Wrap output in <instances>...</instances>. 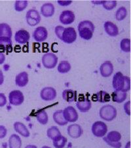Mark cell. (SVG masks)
Listing matches in <instances>:
<instances>
[{"label": "cell", "instance_id": "1", "mask_svg": "<svg viewBox=\"0 0 131 148\" xmlns=\"http://www.w3.org/2000/svg\"><path fill=\"white\" fill-rule=\"evenodd\" d=\"M112 86L115 90L127 93L130 90V78L121 72H117L113 76Z\"/></svg>", "mask_w": 131, "mask_h": 148}, {"label": "cell", "instance_id": "2", "mask_svg": "<svg viewBox=\"0 0 131 148\" xmlns=\"http://www.w3.org/2000/svg\"><path fill=\"white\" fill-rule=\"evenodd\" d=\"M94 25L89 20L81 21L77 26L79 36L85 40H89L93 36L94 32Z\"/></svg>", "mask_w": 131, "mask_h": 148}, {"label": "cell", "instance_id": "3", "mask_svg": "<svg viewBox=\"0 0 131 148\" xmlns=\"http://www.w3.org/2000/svg\"><path fill=\"white\" fill-rule=\"evenodd\" d=\"M117 115V111L116 108L110 104L105 105L100 109V117L105 121H112L116 118Z\"/></svg>", "mask_w": 131, "mask_h": 148}, {"label": "cell", "instance_id": "4", "mask_svg": "<svg viewBox=\"0 0 131 148\" xmlns=\"http://www.w3.org/2000/svg\"><path fill=\"white\" fill-rule=\"evenodd\" d=\"M106 134V136L103 137V140L108 145L113 148H121L122 147V144L120 142L121 134L118 131H110Z\"/></svg>", "mask_w": 131, "mask_h": 148}, {"label": "cell", "instance_id": "5", "mask_svg": "<svg viewBox=\"0 0 131 148\" xmlns=\"http://www.w3.org/2000/svg\"><path fill=\"white\" fill-rule=\"evenodd\" d=\"M108 126L104 122L96 121L92 124L91 132L94 136L97 138H103L108 133Z\"/></svg>", "mask_w": 131, "mask_h": 148}, {"label": "cell", "instance_id": "6", "mask_svg": "<svg viewBox=\"0 0 131 148\" xmlns=\"http://www.w3.org/2000/svg\"><path fill=\"white\" fill-rule=\"evenodd\" d=\"M58 57L51 52L45 53L41 58L43 66L47 69H54L58 64Z\"/></svg>", "mask_w": 131, "mask_h": 148}, {"label": "cell", "instance_id": "7", "mask_svg": "<svg viewBox=\"0 0 131 148\" xmlns=\"http://www.w3.org/2000/svg\"><path fill=\"white\" fill-rule=\"evenodd\" d=\"M26 20L28 25L35 27L41 22V15L37 9H30L26 14Z\"/></svg>", "mask_w": 131, "mask_h": 148}, {"label": "cell", "instance_id": "8", "mask_svg": "<svg viewBox=\"0 0 131 148\" xmlns=\"http://www.w3.org/2000/svg\"><path fill=\"white\" fill-rule=\"evenodd\" d=\"M77 32L73 27L64 28L61 40L65 44H71L77 40Z\"/></svg>", "mask_w": 131, "mask_h": 148}, {"label": "cell", "instance_id": "9", "mask_svg": "<svg viewBox=\"0 0 131 148\" xmlns=\"http://www.w3.org/2000/svg\"><path fill=\"white\" fill-rule=\"evenodd\" d=\"M9 101L13 106H20L24 101V95L20 90H13L9 94Z\"/></svg>", "mask_w": 131, "mask_h": 148}, {"label": "cell", "instance_id": "10", "mask_svg": "<svg viewBox=\"0 0 131 148\" xmlns=\"http://www.w3.org/2000/svg\"><path fill=\"white\" fill-rule=\"evenodd\" d=\"M57 92L53 87L47 86L43 88L40 92V97L45 101H51L56 99Z\"/></svg>", "mask_w": 131, "mask_h": 148}, {"label": "cell", "instance_id": "11", "mask_svg": "<svg viewBox=\"0 0 131 148\" xmlns=\"http://www.w3.org/2000/svg\"><path fill=\"white\" fill-rule=\"evenodd\" d=\"M64 117L68 123H75L79 119L77 111L73 106H68L63 110Z\"/></svg>", "mask_w": 131, "mask_h": 148}, {"label": "cell", "instance_id": "12", "mask_svg": "<svg viewBox=\"0 0 131 148\" xmlns=\"http://www.w3.org/2000/svg\"><path fill=\"white\" fill-rule=\"evenodd\" d=\"M32 36L36 42H43L48 38V31L46 28L43 26L38 27L33 32Z\"/></svg>", "mask_w": 131, "mask_h": 148}, {"label": "cell", "instance_id": "13", "mask_svg": "<svg viewBox=\"0 0 131 148\" xmlns=\"http://www.w3.org/2000/svg\"><path fill=\"white\" fill-rule=\"evenodd\" d=\"M67 132L69 136L73 139H77L80 138L83 134V129L81 126L78 124H72L68 126Z\"/></svg>", "mask_w": 131, "mask_h": 148}, {"label": "cell", "instance_id": "14", "mask_svg": "<svg viewBox=\"0 0 131 148\" xmlns=\"http://www.w3.org/2000/svg\"><path fill=\"white\" fill-rule=\"evenodd\" d=\"M75 19V13L71 10H64L59 16V21L63 25H70L74 22Z\"/></svg>", "mask_w": 131, "mask_h": 148}, {"label": "cell", "instance_id": "15", "mask_svg": "<svg viewBox=\"0 0 131 148\" xmlns=\"http://www.w3.org/2000/svg\"><path fill=\"white\" fill-rule=\"evenodd\" d=\"M114 71V66L110 61H106L100 66V73L102 77L108 78L111 76Z\"/></svg>", "mask_w": 131, "mask_h": 148}, {"label": "cell", "instance_id": "16", "mask_svg": "<svg viewBox=\"0 0 131 148\" xmlns=\"http://www.w3.org/2000/svg\"><path fill=\"white\" fill-rule=\"evenodd\" d=\"M30 39V34L27 30L20 29L16 31L15 34V40L20 44H25Z\"/></svg>", "mask_w": 131, "mask_h": 148}, {"label": "cell", "instance_id": "17", "mask_svg": "<svg viewBox=\"0 0 131 148\" xmlns=\"http://www.w3.org/2000/svg\"><path fill=\"white\" fill-rule=\"evenodd\" d=\"M76 107L81 113H87L92 107L91 101L88 97H82L76 103Z\"/></svg>", "mask_w": 131, "mask_h": 148}, {"label": "cell", "instance_id": "18", "mask_svg": "<svg viewBox=\"0 0 131 148\" xmlns=\"http://www.w3.org/2000/svg\"><path fill=\"white\" fill-rule=\"evenodd\" d=\"M104 28L105 32L109 36L115 37L119 34V31L117 26L115 23L111 22V21H106L104 24Z\"/></svg>", "mask_w": 131, "mask_h": 148}, {"label": "cell", "instance_id": "19", "mask_svg": "<svg viewBox=\"0 0 131 148\" xmlns=\"http://www.w3.org/2000/svg\"><path fill=\"white\" fill-rule=\"evenodd\" d=\"M13 128L16 132L24 138H28L30 136V130L24 124L21 122L16 121L13 124Z\"/></svg>", "mask_w": 131, "mask_h": 148}, {"label": "cell", "instance_id": "20", "mask_svg": "<svg viewBox=\"0 0 131 148\" xmlns=\"http://www.w3.org/2000/svg\"><path fill=\"white\" fill-rule=\"evenodd\" d=\"M41 15L46 18L51 17L55 13V7L52 3H45L42 5L40 9Z\"/></svg>", "mask_w": 131, "mask_h": 148}, {"label": "cell", "instance_id": "21", "mask_svg": "<svg viewBox=\"0 0 131 148\" xmlns=\"http://www.w3.org/2000/svg\"><path fill=\"white\" fill-rule=\"evenodd\" d=\"M29 82V75L27 72L23 71L18 73L15 77V84L18 87L23 88L28 85Z\"/></svg>", "mask_w": 131, "mask_h": 148}, {"label": "cell", "instance_id": "22", "mask_svg": "<svg viewBox=\"0 0 131 148\" xmlns=\"http://www.w3.org/2000/svg\"><path fill=\"white\" fill-rule=\"evenodd\" d=\"M77 92L72 89H66L62 93L63 99L68 103H71L77 101Z\"/></svg>", "mask_w": 131, "mask_h": 148}, {"label": "cell", "instance_id": "23", "mask_svg": "<svg viewBox=\"0 0 131 148\" xmlns=\"http://www.w3.org/2000/svg\"><path fill=\"white\" fill-rule=\"evenodd\" d=\"M0 49L2 52L6 51L10 53L13 51V42L11 38H0Z\"/></svg>", "mask_w": 131, "mask_h": 148}, {"label": "cell", "instance_id": "24", "mask_svg": "<svg viewBox=\"0 0 131 148\" xmlns=\"http://www.w3.org/2000/svg\"><path fill=\"white\" fill-rule=\"evenodd\" d=\"M111 97L108 92L104 90H100V91L98 92L96 94H94L93 99L94 101H98L102 103H108L110 101Z\"/></svg>", "mask_w": 131, "mask_h": 148}, {"label": "cell", "instance_id": "25", "mask_svg": "<svg viewBox=\"0 0 131 148\" xmlns=\"http://www.w3.org/2000/svg\"><path fill=\"white\" fill-rule=\"evenodd\" d=\"M8 145L9 148H21L22 140L18 135L16 134H13L9 138Z\"/></svg>", "mask_w": 131, "mask_h": 148}, {"label": "cell", "instance_id": "26", "mask_svg": "<svg viewBox=\"0 0 131 148\" xmlns=\"http://www.w3.org/2000/svg\"><path fill=\"white\" fill-rule=\"evenodd\" d=\"M13 36V31L7 23H0V38H9Z\"/></svg>", "mask_w": 131, "mask_h": 148}, {"label": "cell", "instance_id": "27", "mask_svg": "<svg viewBox=\"0 0 131 148\" xmlns=\"http://www.w3.org/2000/svg\"><path fill=\"white\" fill-rule=\"evenodd\" d=\"M35 118L39 124L42 125H45L49 122V116L48 114L45 109H40L37 111L35 114Z\"/></svg>", "mask_w": 131, "mask_h": 148}, {"label": "cell", "instance_id": "28", "mask_svg": "<svg viewBox=\"0 0 131 148\" xmlns=\"http://www.w3.org/2000/svg\"><path fill=\"white\" fill-rule=\"evenodd\" d=\"M127 97V93L123 92L119 90H114L111 94V98L113 102L121 103L125 101Z\"/></svg>", "mask_w": 131, "mask_h": 148}, {"label": "cell", "instance_id": "29", "mask_svg": "<svg viewBox=\"0 0 131 148\" xmlns=\"http://www.w3.org/2000/svg\"><path fill=\"white\" fill-rule=\"evenodd\" d=\"M52 118H53V120L55 122V123H56L59 126H65L68 123L65 120V119H64L63 110H61V109L60 110H57L55 112H54Z\"/></svg>", "mask_w": 131, "mask_h": 148}, {"label": "cell", "instance_id": "30", "mask_svg": "<svg viewBox=\"0 0 131 148\" xmlns=\"http://www.w3.org/2000/svg\"><path fill=\"white\" fill-rule=\"evenodd\" d=\"M68 142L67 138H66L63 135L59 136L56 139L52 140V144L55 148H64L66 147Z\"/></svg>", "mask_w": 131, "mask_h": 148}, {"label": "cell", "instance_id": "31", "mask_svg": "<svg viewBox=\"0 0 131 148\" xmlns=\"http://www.w3.org/2000/svg\"><path fill=\"white\" fill-rule=\"evenodd\" d=\"M62 134L59 128L56 126H52L47 130V136L49 139L54 140Z\"/></svg>", "mask_w": 131, "mask_h": 148}, {"label": "cell", "instance_id": "32", "mask_svg": "<svg viewBox=\"0 0 131 148\" xmlns=\"http://www.w3.org/2000/svg\"><path fill=\"white\" fill-rule=\"evenodd\" d=\"M71 69V65L70 62L68 61H62L58 64L57 70L58 72L60 74H66L70 72Z\"/></svg>", "mask_w": 131, "mask_h": 148}, {"label": "cell", "instance_id": "33", "mask_svg": "<svg viewBox=\"0 0 131 148\" xmlns=\"http://www.w3.org/2000/svg\"><path fill=\"white\" fill-rule=\"evenodd\" d=\"M28 1L27 0H17L14 4V8L17 12H22L28 7Z\"/></svg>", "mask_w": 131, "mask_h": 148}, {"label": "cell", "instance_id": "34", "mask_svg": "<svg viewBox=\"0 0 131 148\" xmlns=\"http://www.w3.org/2000/svg\"><path fill=\"white\" fill-rule=\"evenodd\" d=\"M130 39L129 38H123L120 42V48L121 51L125 53H129L131 50Z\"/></svg>", "mask_w": 131, "mask_h": 148}, {"label": "cell", "instance_id": "35", "mask_svg": "<svg viewBox=\"0 0 131 148\" xmlns=\"http://www.w3.org/2000/svg\"><path fill=\"white\" fill-rule=\"evenodd\" d=\"M127 16V10L125 7H120L115 13V18L117 21H121L125 19Z\"/></svg>", "mask_w": 131, "mask_h": 148}, {"label": "cell", "instance_id": "36", "mask_svg": "<svg viewBox=\"0 0 131 148\" xmlns=\"http://www.w3.org/2000/svg\"><path fill=\"white\" fill-rule=\"evenodd\" d=\"M117 2L115 0H110V1H102V5L103 8L106 10L110 11L116 8Z\"/></svg>", "mask_w": 131, "mask_h": 148}, {"label": "cell", "instance_id": "37", "mask_svg": "<svg viewBox=\"0 0 131 148\" xmlns=\"http://www.w3.org/2000/svg\"><path fill=\"white\" fill-rule=\"evenodd\" d=\"M64 30V27L63 26H60V25H58L56 26L54 28V32H55V34L57 36V38L58 39H60L61 40L62 39V35L63 31Z\"/></svg>", "mask_w": 131, "mask_h": 148}, {"label": "cell", "instance_id": "38", "mask_svg": "<svg viewBox=\"0 0 131 148\" xmlns=\"http://www.w3.org/2000/svg\"><path fill=\"white\" fill-rule=\"evenodd\" d=\"M7 103V99L6 95L3 93L0 92V107L5 106Z\"/></svg>", "mask_w": 131, "mask_h": 148}, {"label": "cell", "instance_id": "39", "mask_svg": "<svg viewBox=\"0 0 131 148\" xmlns=\"http://www.w3.org/2000/svg\"><path fill=\"white\" fill-rule=\"evenodd\" d=\"M7 134V129L3 125H0V139H3Z\"/></svg>", "mask_w": 131, "mask_h": 148}, {"label": "cell", "instance_id": "40", "mask_svg": "<svg viewBox=\"0 0 131 148\" xmlns=\"http://www.w3.org/2000/svg\"><path fill=\"white\" fill-rule=\"evenodd\" d=\"M130 103L131 102L130 101H128L126 103H125V104H124L123 106V109L124 111H125V113L127 114L128 116H130L131 114V112H130Z\"/></svg>", "mask_w": 131, "mask_h": 148}, {"label": "cell", "instance_id": "41", "mask_svg": "<svg viewBox=\"0 0 131 148\" xmlns=\"http://www.w3.org/2000/svg\"><path fill=\"white\" fill-rule=\"evenodd\" d=\"M57 3H58V5H60V6L66 7L72 3V1H70V0H68V1H60V0H58Z\"/></svg>", "mask_w": 131, "mask_h": 148}, {"label": "cell", "instance_id": "42", "mask_svg": "<svg viewBox=\"0 0 131 148\" xmlns=\"http://www.w3.org/2000/svg\"><path fill=\"white\" fill-rule=\"evenodd\" d=\"M5 61V56L3 52L0 51V65L3 64Z\"/></svg>", "mask_w": 131, "mask_h": 148}, {"label": "cell", "instance_id": "43", "mask_svg": "<svg viewBox=\"0 0 131 148\" xmlns=\"http://www.w3.org/2000/svg\"><path fill=\"white\" fill-rule=\"evenodd\" d=\"M4 82V75L1 69H0V86L2 85Z\"/></svg>", "mask_w": 131, "mask_h": 148}, {"label": "cell", "instance_id": "44", "mask_svg": "<svg viewBox=\"0 0 131 148\" xmlns=\"http://www.w3.org/2000/svg\"><path fill=\"white\" fill-rule=\"evenodd\" d=\"M25 148H37V147L35 145H32V144H29L27 145L25 147Z\"/></svg>", "mask_w": 131, "mask_h": 148}, {"label": "cell", "instance_id": "45", "mask_svg": "<svg viewBox=\"0 0 131 148\" xmlns=\"http://www.w3.org/2000/svg\"><path fill=\"white\" fill-rule=\"evenodd\" d=\"M125 148H130V141L127 143V144L125 145Z\"/></svg>", "mask_w": 131, "mask_h": 148}, {"label": "cell", "instance_id": "46", "mask_svg": "<svg viewBox=\"0 0 131 148\" xmlns=\"http://www.w3.org/2000/svg\"><path fill=\"white\" fill-rule=\"evenodd\" d=\"M41 148H51V147L48 146V145H43V146Z\"/></svg>", "mask_w": 131, "mask_h": 148}]
</instances>
